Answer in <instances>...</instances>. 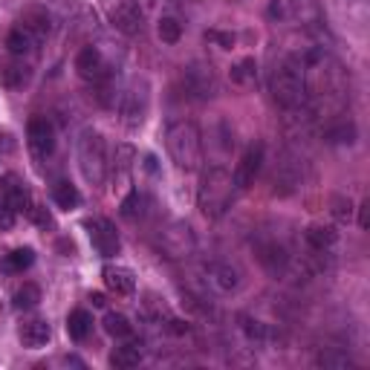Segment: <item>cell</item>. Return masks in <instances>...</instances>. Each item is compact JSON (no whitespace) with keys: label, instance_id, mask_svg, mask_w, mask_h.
Masks as SVG:
<instances>
[{"label":"cell","instance_id":"52a82bcc","mask_svg":"<svg viewBox=\"0 0 370 370\" xmlns=\"http://www.w3.org/2000/svg\"><path fill=\"white\" fill-rule=\"evenodd\" d=\"M148 105H150V92H148V81L145 78H136L125 92H121V116L125 121L133 128V125H142V119L148 116Z\"/></svg>","mask_w":370,"mask_h":370},{"label":"cell","instance_id":"8fae6325","mask_svg":"<svg viewBox=\"0 0 370 370\" xmlns=\"http://www.w3.org/2000/svg\"><path fill=\"white\" fill-rule=\"evenodd\" d=\"M87 229H90V240H92V246H96L99 255H105V258L119 255L121 240H119V232H116V226H113L110 220L96 217V220L87 223Z\"/></svg>","mask_w":370,"mask_h":370},{"label":"cell","instance_id":"7402d4cb","mask_svg":"<svg viewBox=\"0 0 370 370\" xmlns=\"http://www.w3.org/2000/svg\"><path fill=\"white\" fill-rule=\"evenodd\" d=\"M142 359H145V353H142V345H136V342H128V345H121L110 353V364L119 367V370H131Z\"/></svg>","mask_w":370,"mask_h":370},{"label":"cell","instance_id":"ba28073f","mask_svg":"<svg viewBox=\"0 0 370 370\" xmlns=\"http://www.w3.org/2000/svg\"><path fill=\"white\" fill-rule=\"evenodd\" d=\"M182 84L194 99H211L217 92V78H214V70L205 61H191L182 70Z\"/></svg>","mask_w":370,"mask_h":370},{"label":"cell","instance_id":"30bf717a","mask_svg":"<svg viewBox=\"0 0 370 370\" xmlns=\"http://www.w3.org/2000/svg\"><path fill=\"white\" fill-rule=\"evenodd\" d=\"M26 142L35 157H49L55 150V128L47 116H32L26 125Z\"/></svg>","mask_w":370,"mask_h":370},{"label":"cell","instance_id":"b9f144b4","mask_svg":"<svg viewBox=\"0 0 370 370\" xmlns=\"http://www.w3.org/2000/svg\"><path fill=\"white\" fill-rule=\"evenodd\" d=\"M269 15H272V18H275V15H281V4H278V0H275V4L269 6Z\"/></svg>","mask_w":370,"mask_h":370},{"label":"cell","instance_id":"f1b7e54d","mask_svg":"<svg viewBox=\"0 0 370 370\" xmlns=\"http://www.w3.org/2000/svg\"><path fill=\"white\" fill-rule=\"evenodd\" d=\"M32 263H35V252L29 249V246H20V249H12V252L6 255L4 269H6V272H23V269H29Z\"/></svg>","mask_w":370,"mask_h":370},{"label":"cell","instance_id":"9c48e42d","mask_svg":"<svg viewBox=\"0 0 370 370\" xmlns=\"http://www.w3.org/2000/svg\"><path fill=\"white\" fill-rule=\"evenodd\" d=\"M76 73L90 84H102L110 78V64L99 47H84L76 55Z\"/></svg>","mask_w":370,"mask_h":370},{"label":"cell","instance_id":"7c38bea8","mask_svg":"<svg viewBox=\"0 0 370 370\" xmlns=\"http://www.w3.org/2000/svg\"><path fill=\"white\" fill-rule=\"evenodd\" d=\"M272 182H275V194H292L301 182V171H298V160L292 153H281V160L275 162V174H272Z\"/></svg>","mask_w":370,"mask_h":370},{"label":"cell","instance_id":"f546056e","mask_svg":"<svg viewBox=\"0 0 370 370\" xmlns=\"http://www.w3.org/2000/svg\"><path fill=\"white\" fill-rule=\"evenodd\" d=\"M38 304H41V287L38 284L18 287V292H15V306H18V310H32V306H38Z\"/></svg>","mask_w":370,"mask_h":370},{"label":"cell","instance_id":"2e32d148","mask_svg":"<svg viewBox=\"0 0 370 370\" xmlns=\"http://www.w3.org/2000/svg\"><path fill=\"white\" fill-rule=\"evenodd\" d=\"M258 261H261V266L269 272V275H284L287 272V266H290V255H287V249L284 246H278V243H263V246H258Z\"/></svg>","mask_w":370,"mask_h":370},{"label":"cell","instance_id":"4dcf8cb0","mask_svg":"<svg viewBox=\"0 0 370 370\" xmlns=\"http://www.w3.org/2000/svg\"><path fill=\"white\" fill-rule=\"evenodd\" d=\"M105 330H107L113 338H128V335L133 333V324H131V318H128V316H121V313H110V316L105 318Z\"/></svg>","mask_w":370,"mask_h":370},{"label":"cell","instance_id":"277c9868","mask_svg":"<svg viewBox=\"0 0 370 370\" xmlns=\"http://www.w3.org/2000/svg\"><path fill=\"white\" fill-rule=\"evenodd\" d=\"M78 168L81 177L90 185H102L107 177V148H105V136L99 131H81L78 136Z\"/></svg>","mask_w":370,"mask_h":370},{"label":"cell","instance_id":"d6986e66","mask_svg":"<svg viewBox=\"0 0 370 370\" xmlns=\"http://www.w3.org/2000/svg\"><path fill=\"white\" fill-rule=\"evenodd\" d=\"M18 335H20V345H23V347L38 350V347H44V345L49 342L52 330H49V324H47L44 318H32V321H26V324L20 327Z\"/></svg>","mask_w":370,"mask_h":370},{"label":"cell","instance_id":"f35d334b","mask_svg":"<svg viewBox=\"0 0 370 370\" xmlns=\"http://www.w3.org/2000/svg\"><path fill=\"white\" fill-rule=\"evenodd\" d=\"M29 214H32V220L38 223V226H52V214L44 208V205H32V208H29Z\"/></svg>","mask_w":370,"mask_h":370},{"label":"cell","instance_id":"7a4b0ae2","mask_svg":"<svg viewBox=\"0 0 370 370\" xmlns=\"http://www.w3.org/2000/svg\"><path fill=\"white\" fill-rule=\"evenodd\" d=\"M232 194H234V182L232 174L220 165H211L208 171H203L200 189H197V208L203 211V217L217 220L226 214V208L232 205Z\"/></svg>","mask_w":370,"mask_h":370},{"label":"cell","instance_id":"6da1fadb","mask_svg":"<svg viewBox=\"0 0 370 370\" xmlns=\"http://www.w3.org/2000/svg\"><path fill=\"white\" fill-rule=\"evenodd\" d=\"M165 148L171 153V160L182 171H197L203 162V133L194 121H171L165 128Z\"/></svg>","mask_w":370,"mask_h":370},{"label":"cell","instance_id":"83f0119b","mask_svg":"<svg viewBox=\"0 0 370 370\" xmlns=\"http://www.w3.org/2000/svg\"><path fill=\"white\" fill-rule=\"evenodd\" d=\"M157 35L162 44H177L182 38V23L174 15H160L157 20Z\"/></svg>","mask_w":370,"mask_h":370},{"label":"cell","instance_id":"e0dca14e","mask_svg":"<svg viewBox=\"0 0 370 370\" xmlns=\"http://www.w3.org/2000/svg\"><path fill=\"white\" fill-rule=\"evenodd\" d=\"M113 26L125 35H136L142 29V12L136 9L133 0H121L119 6H113Z\"/></svg>","mask_w":370,"mask_h":370},{"label":"cell","instance_id":"d6a6232c","mask_svg":"<svg viewBox=\"0 0 370 370\" xmlns=\"http://www.w3.org/2000/svg\"><path fill=\"white\" fill-rule=\"evenodd\" d=\"M133 4L145 15H168L171 9H177V0H133Z\"/></svg>","mask_w":370,"mask_h":370},{"label":"cell","instance_id":"44dd1931","mask_svg":"<svg viewBox=\"0 0 370 370\" xmlns=\"http://www.w3.org/2000/svg\"><path fill=\"white\" fill-rule=\"evenodd\" d=\"M29 81V67L23 61H4L0 64V84L9 87V90H18Z\"/></svg>","mask_w":370,"mask_h":370},{"label":"cell","instance_id":"1f68e13d","mask_svg":"<svg viewBox=\"0 0 370 370\" xmlns=\"http://www.w3.org/2000/svg\"><path fill=\"white\" fill-rule=\"evenodd\" d=\"M142 205H145L142 194H139V191H131L125 200H121V208H119V211H121V217H125V220H136V217H142V211H145Z\"/></svg>","mask_w":370,"mask_h":370},{"label":"cell","instance_id":"cb8c5ba5","mask_svg":"<svg viewBox=\"0 0 370 370\" xmlns=\"http://www.w3.org/2000/svg\"><path fill=\"white\" fill-rule=\"evenodd\" d=\"M52 200H55V205L58 208H64V211H73V208H78L81 205V194H78V189L70 182V179H61V182H55V189H52Z\"/></svg>","mask_w":370,"mask_h":370},{"label":"cell","instance_id":"e575fe53","mask_svg":"<svg viewBox=\"0 0 370 370\" xmlns=\"http://www.w3.org/2000/svg\"><path fill=\"white\" fill-rule=\"evenodd\" d=\"M333 214H335V220H350V214H353V203L345 200V197H333Z\"/></svg>","mask_w":370,"mask_h":370},{"label":"cell","instance_id":"836d02e7","mask_svg":"<svg viewBox=\"0 0 370 370\" xmlns=\"http://www.w3.org/2000/svg\"><path fill=\"white\" fill-rule=\"evenodd\" d=\"M316 364H318V367H350V359H347V353H338V350H324V353H318Z\"/></svg>","mask_w":370,"mask_h":370},{"label":"cell","instance_id":"74e56055","mask_svg":"<svg viewBox=\"0 0 370 370\" xmlns=\"http://www.w3.org/2000/svg\"><path fill=\"white\" fill-rule=\"evenodd\" d=\"M12 226H15V211L0 200V232H9Z\"/></svg>","mask_w":370,"mask_h":370},{"label":"cell","instance_id":"8992f818","mask_svg":"<svg viewBox=\"0 0 370 370\" xmlns=\"http://www.w3.org/2000/svg\"><path fill=\"white\" fill-rule=\"evenodd\" d=\"M263 153H266L263 142H252L243 150V157H240V162H237V168L232 174V182H234L237 191H246V189H252L255 185V179H258V174L263 168Z\"/></svg>","mask_w":370,"mask_h":370},{"label":"cell","instance_id":"484cf974","mask_svg":"<svg viewBox=\"0 0 370 370\" xmlns=\"http://www.w3.org/2000/svg\"><path fill=\"white\" fill-rule=\"evenodd\" d=\"M324 139L327 142H333V145H350V142H356V125L353 121H335V125H330L327 131H324Z\"/></svg>","mask_w":370,"mask_h":370},{"label":"cell","instance_id":"ffe728a7","mask_svg":"<svg viewBox=\"0 0 370 370\" xmlns=\"http://www.w3.org/2000/svg\"><path fill=\"white\" fill-rule=\"evenodd\" d=\"M20 26H23L35 41H41V38L49 35V15H47L44 9L32 6V9H26V12L20 15Z\"/></svg>","mask_w":370,"mask_h":370},{"label":"cell","instance_id":"ac0fdd59","mask_svg":"<svg viewBox=\"0 0 370 370\" xmlns=\"http://www.w3.org/2000/svg\"><path fill=\"white\" fill-rule=\"evenodd\" d=\"M304 237H306V246H310L313 252H318V255H327V252L333 249V246L338 243V232H335V226H324V223L306 226Z\"/></svg>","mask_w":370,"mask_h":370},{"label":"cell","instance_id":"4316f807","mask_svg":"<svg viewBox=\"0 0 370 370\" xmlns=\"http://www.w3.org/2000/svg\"><path fill=\"white\" fill-rule=\"evenodd\" d=\"M229 78H232L234 84H240V87L252 84V81L258 78V61H255V58H243V61H237V64L229 70Z\"/></svg>","mask_w":370,"mask_h":370},{"label":"cell","instance_id":"8d00e7d4","mask_svg":"<svg viewBox=\"0 0 370 370\" xmlns=\"http://www.w3.org/2000/svg\"><path fill=\"white\" fill-rule=\"evenodd\" d=\"M240 321H243V333H246V335H249V338H252V342H261V338L266 335V327H263L261 321H252V318H246V316H243Z\"/></svg>","mask_w":370,"mask_h":370},{"label":"cell","instance_id":"ab89813d","mask_svg":"<svg viewBox=\"0 0 370 370\" xmlns=\"http://www.w3.org/2000/svg\"><path fill=\"white\" fill-rule=\"evenodd\" d=\"M359 229L362 232L370 229V200H362V205H359Z\"/></svg>","mask_w":370,"mask_h":370},{"label":"cell","instance_id":"d590c367","mask_svg":"<svg viewBox=\"0 0 370 370\" xmlns=\"http://www.w3.org/2000/svg\"><path fill=\"white\" fill-rule=\"evenodd\" d=\"M205 41L217 44V47H223V49H232V47H234V35H232V32H220V29H208Z\"/></svg>","mask_w":370,"mask_h":370},{"label":"cell","instance_id":"5b68a950","mask_svg":"<svg viewBox=\"0 0 370 370\" xmlns=\"http://www.w3.org/2000/svg\"><path fill=\"white\" fill-rule=\"evenodd\" d=\"M153 243H157V249L171 261H182V258L194 255V249H197V237L185 220H171L168 226H162Z\"/></svg>","mask_w":370,"mask_h":370},{"label":"cell","instance_id":"603a6c76","mask_svg":"<svg viewBox=\"0 0 370 370\" xmlns=\"http://www.w3.org/2000/svg\"><path fill=\"white\" fill-rule=\"evenodd\" d=\"M35 44H38V41H35L32 35H29L23 26H15L12 32L6 35V49H9L12 58H26L29 52L35 49Z\"/></svg>","mask_w":370,"mask_h":370},{"label":"cell","instance_id":"60d3db41","mask_svg":"<svg viewBox=\"0 0 370 370\" xmlns=\"http://www.w3.org/2000/svg\"><path fill=\"white\" fill-rule=\"evenodd\" d=\"M90 304H92V306H105V304H107V298H105L102 292H90Z\"/></svg>","mask_w":370,"mask_h":370},{"label":"cell","instance_id":"9a60e30c","mask_svg":"<svg viewBox=\"0 0 370 370\" xmlns=\"http://www.w3.org/2000/svg\"><path fill=\"white\" fill-rule=\"evenodd\" d=\"M205 281L217 290V292H234L240 287V275L232 263H208L205 266Z\"/></svg>","mask_w":370,"mask_h":370},{"label":"cell","instance_id":"4fadbf2b","mask_svg":"<svg viewBox=\"0 0 370 370\" xmlns=\"http://www.w3.org/2000/svg\"><path fill=\"white\" fill-rule=\"evenodd\" d=\"M0 200H4L15 214L32 208V203H29V189L18 174H6L4 179H0Z\"/></svg>","mask_w":370,"mask_h":370},{"label":"cell","instance_id":"3957f363","mask_svg":"<svg viewBox=\"0 0 370 370\" xmlns=\"http://www.w3.org/2000/svg\"><path fill=\"white\" fill-rule=\"evenodd\" d=\"M304 67L306 64L301 58H287L272 73V99L287 110L301 107L306 99V70Z\"/></svg>","mask_w":370,"mask_h":370},{"label":"cell","instance_id":"5bb4252c","mask_svg":"<svg viewBox=\"0 0 370 370\" xmlns=\"http://www.w3.org/2000/svg\"><path fill=\"white\" fill-rule=\"evenodd\" d=\"M102 281H105V287H107L110 292H116V295H131V292L136 290V275H133L128 266H113V263H107V266L102 269Z\"/></svg>","mask_w":370,"mask_h":370},{"label":"cell","instance_id":"d4e9b609","mask_svg":"<svg viewBox=\"0 0 370 370\" xmlns=\"http://www.w3.org/2000/svg\"><path fill=\"white\" fill-rule=\"evenodd\" d=\"M67 333L73 342H84V338L92 333V316L87 310H73L67 316Z\"/></svg>","mask_w":370,"mask_h":370}]
</instances>
